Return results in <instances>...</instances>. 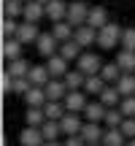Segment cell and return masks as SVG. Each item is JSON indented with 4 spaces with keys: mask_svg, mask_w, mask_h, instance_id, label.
Segmentation results:
<instances>
[{
    "mask_svg": "<svg viewBox=\"0 0 135 146\" xmlns=\"http://www.w3.org/2000/svg\"><path fill=\"white\" fill-rule=\"evenodd\" d=\"M60 46H62V43L54 38L52 30H49V33H41V38H38V43H35L38 54H41V57H46V60L54 57V54H60Z\"/></svg>",
    "mask_w": 135,
    "mask_h": 146,
    "instance_id": "cell-3",
    "label": "cell"
},
{
    "mask_svg": "<svg viewBox=\"0 0 135 146\" xmlns=\"http://www.w3.org/2000/svg\"><path fill=\"white\" fill-rule=\"evenodd\" d=\"M65 108L70 111V114H84V108H87V92H84V89H70V92L65 95Z\"/></svg>",
    "mask_w": 135,
    "mask_h": 146,
    "instance_id": "cell-4",
    "label": "cell"
},
{
    "mask_svg": "<svg viewBox=\"0 0 135 146\" xmlns=\"http://www.w3.org/2000/svg\"><path fill=\"white\" fill-rule=\"evenodd\" d=\"M103 65H105V62H103V60H100V57H97L95 52H84L81 57L76 60V68L81 70L84 76H100Z\"/></svg>",
    "mask_w": 135,
    "mask_h": 146,
    "instance_id": "cell-2",
    "label": "cell"
},
{
    "mask_svg": "<svg viewBox=\"0 0 135 146\" xmlns=\"http://www.w3.org/2000/svg\"><path fill=\"white\" fill-rule=\"evenodd\" d=\"M122 49L135 52V27H124V35H122Z\"/></svg>",
    "mask_w": 135,
    "mask_h": 146,
    "instance_id": "cell-37",
    "label": "cell"
},
{
    "mask_svg": "<svg viewBox=\"0 0 135 146\" xmlns=\"http://www.w3.org/2000/svg\"><path fill=\"white\" fill-rule=\"evenodd\" d=\"M19 143L22 146H43L46 138H43L41 127H24V130L19 133Z\"/></svg>",
    "mask_w": 135,
    "mask_h": 146,
    "instance_id": "cell-9",
    "label": "cell"
},
{
    "mask_svg": "<svg viewBox=\"0 0 135 146\" xmlns=\"http://www.w3.org/2000/svg\"><path fill=\"white\" fill-rule=\"evenodd\" d=\"M43 114H46V119H49V122H60V119L68 114V108H65L62 100H49V103L43 106Z\"/></svg>",
    "mask_w": 135,
    "mask_h": 146,
    "instance_id": "cell-21",
    "label": "cell"
},
{
    "mask_svg": "<svg viewBox=\"0 0 135 146\" xmlns=\"http://www.w3.org/2000/svg\"><path fill=\"white\" fill-rule=\"evenodd\" d=\"M3 14L8 16V19H19V16H24V3H22V0H5L3 3Z\"/></svg>",
    "mask_w": 135,
    "mask_h": 146,
    "instance_id": "cell-31",
    "label": "cell"
},
{
    "mask_svg": "<svg viewBox=\"0 0 135 146\" xmlns=\"http://www.w3.org/2000/svg\"><path fill=\"white\" fill-rule=\"evenodd\" d=\"M116 87H119L122 98H132L135 95V73H124V76L116 81Z\"/></svg>",
    "mask_w": 135,
    "mask_h": 146,
    "instance_id": "cell-30",
    "label": "cell"
},
{
    "mask_svg": "<svg viewBox=\"0 0 135 146\" xmlns=\"http://www.w3.org/2000/svg\"><path fill=\"white\" fill-rule=\"evenodd\" d=\"M60 127H62V135L65 138H70V135H81V130H84V122H81V116L78 114H68L60 119Z\"/></svg>",
    "mask_w": 135,
    "mask_h": 146,
    "instance_id": "cell-6",
    "label": "cell"
},
{
    "mask_svg": "<svg viewBox=\"0 0 135 146\" xmlns=\"http://www.w3.org/2000/svg\"><path fill=\"white\" fill-rule=\"evenodd\" d=\"M41 133H43L46 141H57V138L62 135V127H60V122H46V125L41 127Z\"/></svg>",
    "mask_w": 135,
    "mask_h": 146,
    "instance_id": "cell-34",
    "label": "cell"
},
{
    "mask_svg": "<svg viewBox=\"0 0 135 146\" xmlns=\"http://www.w3.org/2000/svg\"><path fill=\"white\" fill-rule=\"evenodd\" d=\"M89 27H95V30H103L105 25H108V11L103 8V5H92L89 8V19H87Z\"/></svg>",
    "mask_w": 135,
    "mask_h": 146,
    "instance_id": "cell-16",
    "label": "cell"
},
{
    "mask_svg": "<svg viewBox=\"0 0 135 146\" xmlns=\"http://www.w3.org/2000/svg\"><path fill=\"white\" fill-rule=\"evenodd\" d=\"M38 3H43V5H49V3H52V0H38Z\"/></svg>",
    "mask_w": 135,
    "mask_h": 146,
    "instance_id": "cell-43",
    "label": "cell"
},
{
    "mask_svg": "<svg viewBox=\"0 0 135 146\" xmlns=\"http://www.w3.org/2000/svg\"><path fill=\"white\" fill-rule=\"evenodd\" d=\"M127 146H135V138H130V141H127Z\"/></svg>",
    "mask_w": 135,
    "mask_h": 146,
    "instance_id": "cell-42",
    "label": "cell"
},
{
    "mask_svg": "<svg viewBox=\"0 0 135 146\" xmlns=\"http://www.w3.org/2000/svg\"><path fill=\"white\" fill-rule=\"evenodd\" d=\"M43 89H46V98H49V100H65V95L70 92L62 78H52V81H49Z\"/></svg>",
    "mask_w": 135,
    "mask_h": 146,
    "instance_id": "cell-15",
    "label": "cell"
},
{
    "mask_svg": "<svg viewBox=\"0 0 135 146\" xmlns=\"http://www.w3.org/2000/svg\"><path fill=\"white\" fill-rule=\"evenodd\" d=\"M60 54H62V57L68 60V62H70V60H78L84 52H81V46H78L76 41H65L62 46H60Z\"/></svg>",
    "mask_w": 135,
    "mask_h": 146,
    "instance_id": "cell-32",
    "label": "cell"
},
{
    "mask_svg": "<svg viewBox=\"0 0 135 146\" xmlns=\"http://www.w3.org/2000/svg\"><path fill=\"white\" fill-rule=\"evenodd\" d=\"M119 130H122V133L127 135V141H130V138H135V119H124Z\"/></svg>",
    "mask_w": 135,
    "mask_h": 146,
    "instance_id": "cell-39",
    "label": "cell"
},
{
    "mask_svg": "<svg viewBox=\"0 0 135 146\" xmlns=\"http://www.w3.org/2000/svg\"><path fill=\"white\" fill-rule=\"evenodd\" d=\"M62 146H87V141H84L81 135H70V138H65Z\"/></svg>",
    "mask_w": 135,
    "mask_h": 146,
    "instance_id": "cell-40",
    "label": "cell"
},
{
    "mask_svg": "<svg viewBox=\"0 0 135 146\" xmlns=\"http://www.w3.org/2000/svg\"><path fill=\"white\" fill-rule=\"evenodd\" d=\"M24 122H27V127H43L49 119L43 114V108H27L24 111Z\"/></svg>",
    "mask_w": 135,
    "mask_h": 146,
    "instance_id": "cell-28",
    "label": "cell"
},
{
    "mask_svg": "<svg viewBox=\"0 0 135 146\" xmlns=\"http://www.w3.org/2000/svg\"><path fill=\"white\" fill-rule=\"evenodd\" d=\"M73 41L78 43V46H95L97 43V30L95 27H89V25H81V27H76V33H73Z\"/></svg>",
    "mask_w": 135,
    "mask_h": 146,
    "instance_id": "cell-7",
    "label": "cell"
},
{
    "mask_svg": "<svg viewBox=\"0 0 135 146\" xmlns=\"http://www.w3.org/2000/svg\"><path fill=\"white\" fill-rule=\"evenodd\" d=\"M124 119H127V116L122 114V108L116 106V108H108V114H105V122H103V125L111 130V127H122V122H124Z\"/></svg>",
    "mask_w": 135,
    "mask_h": 146,
    "instance_id": "cell-33",
    "label": "cell"
},
{
    "mask_svg": "<svg viewBox=\"0 0 135 146\" xmlns=\"http://www.w3.org/2000/svg\"><path fill=\"white\" fill-rule=\"evenodd\" d=\"M122 35H124V30L116 22H108L103 30H97V46L100 49H116V46H122Z\"/></svg>",
    "mask_w": 135,
    "mask_h": 146,
    "instance_id": "cell-1",
    "label": "cell"
},
{
    "mask_svg": "<svg viewBox=\"0 0 135 146\" xmlns=\"http://www.w3.org/2000/svg\"><path fill=\"white\" fill-rule=\"evenodd\" d=\"M119 108H122V114H124L127 119H135V95L132 98H122Z\"/></svg>",
    "mask_w": 135,
    "mask_h": 146,
    "instance_id": "cell-36",
    "label": "cell"
},
{
    "mask_svg": "<svg viewBox=\"0 0 135 146\" xmlns=\"http://www.w3.org/2000/svg\"><path fill=\"white\" fill-rule=\"evenodd\" d=\"M16 38H19L24 46H30V43H38V38H41V33H38V25H32V22H22V25H19V33H16Z\"/></svg>",
    "mask_w": 135,
    "mask_h": 146,
    "instance_id": "cell-10",
    "label": "cell"
},
{
    "mask_svg": "<svg viewBox=\"0 0 135 146\" xmlns=\"http://www.w3.org/2000/svg\"><path fill=\"white\" fill-rule=\"evenodd\" d=\"M22 46H24V43H22L19 38H5V41H3V57L8 60V62L19 60L22 57Z\"/></svg>",
    "mask_w": 135,
    "mask_h": 146,
    "instance_id": "cell-19",
    "label": "cell"
},
{
    "mask_svg": "<svg viewBox=\"0 0 135 146\" xmlns=\"http://www.w3.org/2000/svg\"><path fill=\"white\" fill-rule=\"evenodd\" d=\"M97 100L105 106V108H116V106L122 103V92H119V87H116V84H108V87L103 89V95H100Z\"/></svg>",
    "mask_w": 135,
    "mask_h": 146,
    "instance_id": "cell-18",
    "label": "cell"
},
{
    "mask_svg": "<svg viewBox=\"0 0 135 146\" xmlns=\"http://www.w3.org/2000/svg\"><path fill=\"white\" fill-rule=\"evenodd\" d=\"M100 76L105 78V84H116L122 76H124V70H122L116 62H105V65H103V70H100Z\"/></svg>",
    "mask_w": 135,
    "mask_h": 146,
    "instance_id": "cell-29",
    "label": "cell"
},
{
    "mask_svg": "<svg viewBox=\"0 0 135 146\" xmlns=\"http://www.w3.org/2000/svg\"><path fill=\"white\" fill-rule=\"evenodd\" d=\"M19 25H22V22L8 19V16H5V19H3V38H16V33H19Z\"/></svg>",
    "mask_w": 135,
    "mask_h": 146,
    "instance_id": "cell-35",
    "label": "cell"
},
{
    "mask_svg": "<svg viewBox=\"0 0 135 146\" xmlns=\"http://www.w3.org/2000/svg\"><path fill=\"white\" fill-rule=\"evenodd\" d=\"M5 70H8L14 78H27V76H30V70H32V65L27 62V60L19 57V60H14V62H8V68H5Z\"/></svg>",
    "mask_w": 135,
    "mask_h": 146,
    "instance_id": "cell-24",
    "label": "cell"
},
{
    "mask_svg": "<svg viewBox=\"0 0 135 146\" xmlns=\"http://www.w3.org/2000/svg\"><path fill=\"white\" fill-rule=\"evenodd\" d=\"M43 16H46V5H43V3H38V0H32V3H24V16H22L24 22H32V25H38Z\"/></svg>",
    "mask_w": 135,
    "mask_h": 146,
    "instance_id": "cell-14",
    "label": "cell"
},
{
    "mask_svg": "<svg viewBox=\"0 0 135 146\" xmlns=\"http://www.w3.org/2000/svg\"><path fill=\"white\" fill-rule=\"evenodd\" d=\"M46 68H49V73H52V78H65V73L70 70V68H68V60L62 57V54L49 57L46 60Z\"/></svg>",
    "mask_w": 135,
    "mask_h": 146,
    "instance_id": "cell-13",
    "label": "cell"
},
{
    "mask_svg": "<svg viewBox=\"0 0 135 146\" xmlns=\"http://www.w3.org/2000/svg\"><path fill=\"white\" fill-rule=\"evenodd\" d=\"M24 103H27V108H43V106L49 103L46 89H43V87H32L30 92L24 95Z\"/></svg>",
    "mask_w": 135,
    "mask_h": 146,
    "instance_id": "cell-17",
    "label": "cell"
},
{
    "mask_svg": "<svg viewBox=\"0 0 135 146\" xmlns=\"http://www.w3.org/2000/svg\"><path fill=\"white\" fill-rule=\"evenodd\" d=\"M87 146H103V143H87Z\"/></svg>",
    "mask_w": 135,
    "mask_h": 146,
    "instance_id": "cell-44",
    "label": "cell"
},
{
    "mask_svg": "<svg viewBox=\"0 0 135 146\" xmlns=\"http://www.w3.org/2000/svg\"><path fill=\"white\" fill-rule=\"evenodd\" d=\"M46 19H52V25L54 22H65L68 19V3L65 0H52L46 5Z\"/></svg>",
    "mask_w": 135,
    "mask_h": 146,
    "instance_id": "cell-12",
    "label": "cell"
},
{
    "mask_svg": "<svg viewBox=\"0 0 135 146\" xmlns=\"http://www.w3.org/2000/svg\"><path fill=\"white\" fill-rule=\"evenodd\" d=\"M108 87V84H105V78L103 76H87V84H84V92L87 95H103V89Z\"/></svg>",
    "mask_w": 135,
    "mask_h": 146,
    "instance_id": "cell-27",
    "label": "cell"
},
{
    "mask_svg": "<svg viewBox=\"0 0 135 146\" xmlns=\"http://www.w3.org/2000/svg\"><path fill=\"white\" fill-rule=\"evenodd\" d=\"M114 62L119 65L124 73H135V52H130V49H119V54H116Z\"/></svg>",
    "mask_w": 135,
    "mask_h": 146,
    "instance_id": "cell-23",
    "label": "cell"
},
{
    "mask_svg": "<svg viewBox=\"0 0 135 146\" xmlns=\"http://www.w3.org/2000/svg\"><path fill=\"white\" fill-rule=\"evenodd\" d=\"M89 8L92 5H87V3H68V22H70L73 27H81V25H87V19H89Z\"/></svg>",
    "mask_w": 135,
    "mask_h": 146,
    "instance_id": "cell-5",
    "label": "cell"
},
{
    "mask_svg": "<svg viewBox=\"0 0 135 146\" xmlns=\"http://www.w3.org/2000/svg\"><path fill=\"white\" fill-rule=\"evenodd\" d=\"M105 114H108V108H105L100 100H92V103H87V108H84V119L87 122H105Z\"/></svg>",
    "mask_w": 135,
    "mask_h": 146,
    "instance_id": "cell-11",
    "label": "cell"
},
{
    "mask_svg": "<svg viewBox=\"0 0 135 146\" xmlns=\"http://www.w3.org/2000/svg\"><path fill=\"white\" fill-rule=\"evenodd\" d=\"M103 146H127V135L119 130V127H105V138H103Z\"/></svg>",
    "mask_w": 135,
    "mask_h": 146,
    "instance_id": "cell-26",
    "label": "cell"
},
{
    "mask_svg": "<svg viewBox=\"0 0 135 146\" xmlns=\"http://www.w3.org/2000/svg\"><path fill=\"white\" fill-rule=\"evenodd\" d=\"M62 81L68 84V89H84V84H87V76H84L78 68H70V70L65 73Z\"/></svg>",
    "mask_w": 135,
    "mask_h": 146,
    "instance_id": "cell-25",
    "label": "cell"
},
{
    "mask_svg": "<svg viewBox=\"0 0 135 146\" xmlns=\"http://www.w3.org/2000/svg\"><path fill=\"white\" fill-rule=\"evenodd\" d=\"M30 84L32 87H46L49 81H52V73H49L46 65H32V70H30Z\"/></svg>",
    "mask_w": 135,
    "mask_h": 146,
    "instance_id": "cell-20",
    "label": "cell"
},
{
    "mask_svg": "<svg viewBox=\"0 0 135 146\" xmlns=\"http://www.w3.org/2000/svg\"><path fill=\"white\" fill-rule=\"evenodd\" d=\"M0 89H3L5 95L14 92V76H11L8 70H3V76H0Z\"/></svg>",
    "mask_w": 135,
    "mask_h": 146,
    "instance_id": "cell-38",
    "label": "cell"
},
{
    "mask_svg": "<svg viewBox=\"0 0 135 146\" xmlns=\"http://www.w3.org/2000/svg\"><path fill=\"white\" fill-rule=\"evenodd\" d=\"M81 138H84L87 143H103V138H105V127H100L97 122H84Z\"/></svg>",
    "mask_w": 135,
    "mask_h": 146,
    "instance_id": "cell-8",
    "label": "cell"
},
{
    "mask_svg": "<svg viewBox=\"0 0 135 146\" xmlns=\"http://www.w3.org/2000/svg\"><path fill=\"white\" fill-rule=\"evenodd\" d=\"M22 3H32V0H22Z\"/></svg>",
    "mask_w": 135,
    "mask_h": 146,
    "instance_id": "cell-45",
    "label": "cell"
},
{
    "mask_svg": "<svg viewBox=\"0 0 135 146\" xmlns=\"http://www.w3.org/2000/svg\"><path fill=\"white\" fill-rule=\"evenodd\" d=\"M43 146H62V143H60V141H46Z\"/></svg>",
    "mask_w": 135,
    "mask_h": 146,
    "instance_id": "cell-41",
    "label": "cell"
},
{
    "mask_svg": "<svg viewBox=\"0 0 135 146\" xmlns=\"http://www.w3.org/2000/svg\"><path fill=\"white\" fill-rule=\"evenodd\" d=\"M52 33H54V38H57L60 43H65V41H73V33H76V27L70 25V22H54L52 25Z\"/></svg>",
    "mask_w": 135,
    "mask_h": 146,
    "instance_id": "cell-22",
    "label": "cell"
}]
</instances>
